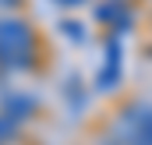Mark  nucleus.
I'll list each match as a JSON object with an SVG mask.
<instances>
[{
  "mask_svg": "<svg viewBox=\"0 0 152 145\" xmlns=\"http://www.w3.org/2000/svg\"><path fill=\"white\" fill-rule=\"evenodd\" d=\"M14 53H32V29L21 18H0V60Z\"/></svg>",
  "mask_w": 152,
  "mask_h": 145,
  "instance_id": "1",
  "label": "nucleus"
},
{
  "mask_svg": "<svg viewBox=\"0 0 152 145\" xmlns=\"http://www.w3.org/2000/svg\"><path fill=\"white\" fill-rule=\"evenodd\" d=\"M0 110L14 120H25V117L36 113V99L28 92H7V96H0Z\"/></svg>",
  "mask_w": 152,
  "mask_h": 145,
  "instance_id": "2",
  "label": "nucleus"
},
{
  "mask_svg": "<svg viewBox=\"0 0 152 145\" xmlns=\"http://www.w3.org/2000/svg\"><path fill=\"white\" fill-rule=\"evenodd\" d=\"M14 135H18V120L7 117V113H0V142H7V138H14Z\"/></svg>",
  "mask_w": 152,
  "mask_h": 145,
  "instance_id": "4",
  "label": "nucleus"
},
{
  "mask_svg": "<svg viewBox=\"0 0 152 145\" xmlns=\"http://www.w3.org/2000/svg\"><path fill=\"white\" fill-rule=\"evenodd\" d=\"M96 18H99V21H113L117 29H127V25H131V7H127L124 0H106V4H99Z\"/></svg>",
  "mask_w": 152,
  "mask_h": 145,
  "instance_id": "3",
  "label": "nucleus"
},
{
  "mask_svg": "<svg viewBox=\"0 0 152 145\" xmlns=\"http://www.w3.org/2000/svg\"><path fill=\"white\" fill-rule=\"evenodd\" d=\"M60 32H67L71 42H81V39H85V29H81L78 21H64V25H60Z\"/></svg>",
  "mask_w": 152,
  "mask_h": 145,
  "instance_id": "5",
  "label": "nucleus"
},
{
  "mask_svg": "<svg viewBox=\"0 0 152 145\" xmlns=\"http://www.w3.org/2000/svg\"><path fill=\"white\" fill-rule=\"evenodd\" d=\"M14 4H18V0H0V7H14Z\"/></svg>",
  "mask_w": 152,
  "mask_h": 145,
  "instance_id": "7",
  "label": "nucleus"
},
{
  "mask_svg": "<svg viewBox=\"0 0 152 145\" xmlns=\"http://www.w3.org/2000/svg\"><path fill=\"white\" fill-rule=\"evenodd\" d=\"M57 4H60V7H78L81 0H57Z\"/></svg>",
  "mask_w": 152,
  "mask_h": 145,
  "instance_id": "6",
  "label": "nucleus"
}]
</instances>
